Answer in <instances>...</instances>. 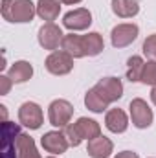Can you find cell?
Wrapping results in <instances>:
<instances>
[{
	"label": "cell",
	"mask_w": 156,
	"mask_h": 158,
	"mask_svg": "<svg viewBox=\"0 0 156 158\" xmlns=\"http://www.w3.org/2000/svg\"><path fill=\"white\" fill-rule=\"evenodd\" d=\"M40 145L44 147L46 153H51V155H63L68 151L70 147V142L68 138L64 136L63 131H48L40 136Z\"/></svg>",
	"instance_id": "30bf717a"
},
{
	"label": "cell",
	"mask_w": 156,
	"mask_h": 158,
	"mask_svg": "<svg viewBox=\"0 0 156 158\" xmlns=\"http://www.w3.org/2000/svg\"><path fill=\"white\" fill-rule=\"evenodd\" d=\"M17 151H18V158H42L37 151L35 140L30 134H20L18 142H17Z\"/></svg>",
	"instance_id": "ffe728a7"
},
{
	"label": "cell",
	"mask_w": 156,
	"mask_h": 158,
	"mask_svg": "<svg viewBox=\"0 0 156 158\" xmlns=\"http://www.w3.org/2000/svg\"><path fill=\"white\" fill-rule=\"evenodd\" d=\"M83 42H84V52L88 57H96L105 50V42L103 37L97 31H90L86 35H83Z\"/></svg>",
	"instance_id": "44dd1931"
},
{
	"label": "cell",
	"mask_w": 156,
	"mask_h": 158,
	"mask_svg": "<svg viewBox=\"0 0 156 158\" xmlns=\"http://www.w3.org/2000/svg\"><path fill=\"white\" fill-rule=\"evenodd\" d=\"M140 35V28L132 22H121L112 28L110 31V40L114 48H127L130 46Z\"/></svg>",
	"instance_id": "52a82bcc"
},
{
	"label": "cell",
	"mask_w": 156,
	"mask_h": 158,
	"mask_svg": "<svg viewBox=\"0 0 156 158\" xmlns=\"http://www.w3.org/2000/svg\"><path fill=\"white\" fill-rule=\"evenodd\" d=\"M96 90L105 98V101L114 103L123 98V83L119 77H103L96 83Z\"/></svg>",
	"instance_id": "8fae6325"
},
{
	"label": "cell",
	"mask_w": 156,
	"mask_h": 158,
	"mask_svg": "<svg viewBox=\"0 0 156 158\" xmlns=\"http://www.w3.org/2000/svg\"><path fill=\"white\" fill-rule=\"evenodd\" d=\"M0 13L2 19L11 24H26L37 15V4L31 0H2Z\"/></svg>",
	"instance_id": "6da1fadb"
},
{
	"label": "cell",
	"mask_w": 156,
	"mask_h": 158,
	"mask_svg": "<svg viewBox=\"0 0 156 158\" xmlns=\"http://www.w3.org/2000/svg\"><path fill=\"white\" fill-rule=\"evenodd\" d=\"M109 101H105V98L96 90V86H92L86 94H84V107L96 114H103L107 109H109Z\"/></svg>",
	"instance_id": "d6986e66"
},
{
	"label": "cell",
	"mask_w": 156,
	"mask_h": 158,
	"mask_svg": "<svg viewBox=\"0 0 156 158\" xmlns=\"http://www.w3.org/2000/svg\"><path fill=\"white\" fill-rule=\"evenodd\" d=\"M143 64H145V61H143L140 55L129 57V61H127V79H129L130 83H138V81H140Z\"/></svg>",
	"instance_id": "7402d4cb"
},
{
	"label": "cell",
	"mask_w": 156,
	"mask_h": 158,
	"mask_svg": "<svg viewBox=\"0 0 156 158\" xmlns=\"http://www.w3.org/2000/svg\"><path fill=\"white\" fill-rule=\"evenodd\" d=\"M61 50H64L66 53H70L74 59H81L86 55L84 52V42H83V35H76V33H68L63 37L61 42Z\"/></svg>",
	"instance_id": "2e32d148"
},
{
	"label": "cell",
	"mask_w": 156,
	"mask_h": 158,
	"mask_svg": "<svg viewBox=\"0 0 156 158\" xmlns=\"http://www.w3.org/2000/svg\"><path fill=\"white\" fill-rule=\"evenodd\" d=\"M90 24H92V13L86 7L72 9V11L64 13V17H63V26L66 30H70L72 33L74 31H84V30H88Z\"/></svg>",
	"instance_id": "ba28073f"
},
{
	"label": "cell",
	"mask_w": 156,
	"mask_h": 158,
	"mask_svg": "<svg viewBox=\"0 0 156 158\" xmlns=\"http://www.w3.org/2000/svg\"><path fill=\"white\" fill-rule=\"evenodd\" d=\"M44 66L51 76H66L74 70V57L64 50H55L46 57Z\"/></svg>",
	"instance_id": "3957f363"
},
{
	"label": "cell",
	"mask_w": 156,
	"mask_h": 158,
	"mask_svg": "<svg viewBox=\"0 0 156 158\" xmlns=\"http://www.w3.org/2000/svg\"><path fill=\"white\" fill-rule=\"evenodd\" d=\"M63 37H64V33H63V30H61L55 22H46V24H42L40 30H39V35H37L39 44L44 50H50V52H55V50L61 46Z\"/></svg>",
	"instance_id": "9c48e42d"
},
{
	"label": "cell",
	"mask_w": 156,
	"mask_h": 158,
	"mask_svg": "<svg viewBox=\"0 0 156 158\" xmlns=\"http://www.w3.org/2000/svg\"><path fill=\"white\" fill-rule=\"evenodd\" d=\"M74 116V105L68 99H53L48 107V119L50 125L57 129H64Z\"/></svg>",
	"instance_id": "7a4b0ae2"
},
{
	"label": "cell",
	"mask_w": 156,
	"mask_h": 158,
	"mask_svg": "<svg viewBox=\"0 0 156 158\" xmlns=\"http://www.w3.org/2000/svg\"><path fill=\"white\" fill-rule=\"evenodd\" d=\"M105 127L114 134H121L129 129V116L121 109H110L105 114Z\"/></svg>",
	"instance_id": "4fadbf2b"
},
{
	"label": "cell",
	"mask_w": 156,
	"mask_h": 158,
	"mask_svg": "<svg viewBox=\"0 0 156 158\" xmlns=\"http://www.w3.org/2000/svg\"><path fill=\"white\" fill-rule=\"evenodd\" d=\"M142 50H143V55L149 57V61H156V33L149 35L147 39L143 40Z\"/></svg>",
	"instance_id": "cb8c5ba5"
},
{
	"label": "cell",
	"mask_w": 156,
	"mask_h": 158,
	"mask_svg": "<svg viewBox=\"0 0 156 158\" xmlns=\"http://www.w3.org/2000/svg\"><path fill=\"white\" fill-rule=\"evenodd\" d=\"M20 127L11 121L2 123V158H18L17 142L20 136Z\"/></svg>",
	"instance_id": "8992f818"
},
{
	"label": "cell",
	"mask_w": 156,
	"mask_h": 158,
	"mask_svg": "<svg viewBox=\"0 0 156 158\" xmlns=\"http://www.w3.org/2000/svg\"><path fill=\"white\" fill-rule=\"evenodd\" d=\"M112 11L119 19H132L140 13L138 0H112Z\"/></svg>",
	"instance_id": "ac0fdd59"
},
{
	"label": "cell",
	"mask_w": 156,
	"mask_h": 158,
	"mask_svg": "<svg viewBox=\"0 0 156 158\" xmlns=\"http://www.w3.org/2000/svg\"><path fill=\"white\" fill-rule=\"evenodd\" d=\"M48 158H57V156H55V155H51V156H48Z\"/></svg>",
	"instance_id": "4dcf8cb0"
},
{
	"label": "cell",
	"mask_w": 156,
	"mask_h": 158,
	"mask_svg": "<svg viewBox=\"0 0 156 158\" xmlns=\"http://www.w3.org/2000/svg\"><path fill=\"white\" fill-rule=\"evenodd\" d=\"M112 151H114L112 140L103 136V134L94 138V140H90L88 145H86V153H88L90 158H109L112 155Z\"/></svg>",
	"instance_id": "7c38bea8"
},
{
	"label": "cell",
	"mask_w": 156,
	"mask_h": 158,
	"mask_svg": "<svg viewBox=\"0 0 156 158\" xmlns=\"http://www.w3.org/2000/svg\"><path fill=\"white\" fill-rule=\"evenodd\" d=\"M63 132H64V136L68 138V142H70V145L72 147H79L81 145V136H79V132H77V129H76V125L74 123H68L64 129H63Z\"/></svg>",
	"instance_id": "d4e9b609"
},
{
	"label": "cell",
	"mask_w": 156,
	"mask_h": 158,
	"mask_svg": "<svg viewBox=\"0 0 156 158\" xmlns=\"http://www.w3.org/2000/svg\"><path fill=\"white\" fill-rule=\"evenodd\" d=\"M79 2H83V0H61V4H66V6H76Z\"/></svg>",
	"instance_id": "83f0119b"
},
{
	"label": "cell",
	"mask_w": 156,
	"mask_h": 158,
	"mask_svg": "<svg viewBox=\"0 0 156 158\" xmlns=\"http://www.w3.org/2000/svg\"><path fill=\"white\" fill-rule=\"evenodd\" d=\"M18 121L20 125H24L30 131H37L42 127L44 123V114L40 105H37L35 101H26L18 107Z\"/></svg>",
	"instance_id": "5b68a950"
},
{
	"label": "cell",
	"mask_w": 156,
	"mask_h": 158,
	"mask_svg": "<svg viewBox=\"0 0 156 158\" xmlns=\"http://www.w3.org/2000/svg\"><path fill=\"white\" fill-rule=\"evenodd\" d=\"M61 13V0H39L37 2V15L46 22L57 20Z\"/></svg>",
	"instance_id": "e0dca14e"
},
{
	"label": "cell",
	"mask_w": 156,
	"mask_h": 158,
	"mask_svg": "<svg viewBox=\"0 0 156 158\" xmlns=\"http://www.w3.org/2000/svg\"><path fill=\"white\" fill-rule=\"evenodd\" d=\"M129 112H130V119H132V125L136 129H149L154 121V114H153V109L147 105L145 99L142 98H134L129 105Z\"/></svg>",
	"instance_id": "277c9868"
},
{
	"label": "cell",
	"mask_w": 156,
	"mask_h": 158,
	"mask_svg": "<svg viewBox=\"0 0 156 158\" xmlns=\"http://www.w3.org/2000/svg\"><path fill=\"white\" fill-rule=\"evenodd\" d=\"M114 158H140V156H138V153H134V151H121V153H117Z\"/></svg>",
	"instance_id": "4316f807"
},
{
	"label": "cell",
	"mask_w": 156,
	"mask_h": 158,
	"mask_svg": "<svg viewBox=\"0 0 156 158\" xmlns=\"http://www.w3.org/2000/svg\"><path fill=\"white\" fill-rule=\"evenodd\" d=\"M31 76H33V66L28 61H15L9 66V70H7V77L11 79L15 85H20V83L30 81Z\"/></svg>",
	"instance_id": "5bb4252c"
},
{
	"label": "cell",
	"mask_w": 156,
	"mask_h": 158,
	"mask_svg": "<svg viewBox=\"0 0 156 158\" xmlns=\"http://www.w3.org/2000/svg\"><path fill=\"white\" fill-rule=\"evenodd\" d=\"M140 83H143V85H151V86H156V61H147V63L143 64Z\"/></svg>",
	"instance_id": "603a6c76"
},
{
	"label": "cell",
	"mask_w": 156,
	"mask_h": 158,
	"mask_svg": "<svg viewBox=\"0 0 156 158\" xmlns=\"http://www.w3.org/2000/svg\"><path fill=\"white\" fill-rule=\"evenodd\" d=\"M74 125H76V129H77L81 140L90 142V140L101 136V125H99L96 119H92V118H84V116H83V118H79Z\"/></svg>",
	"instance_id": "9a60e30c"
},
{
	"label": "cell",
	"mask_w": 156,
	"mask_h": 158,
	"mask_svg": "<svg viewBox=\"0 0 156 158\" xmlns=\"http://www.w3.org/2000/svg\"><path fill=\"white\" fill-rule=\"evenodd\" d=\"M0 110H2V118H4V121H7V110H6V105H0Z\"/></svg>",
	"instance_id": "f1b7e54d"
},
{
	"label": "cell",
	"mask_w": 156,
	"mask_h": 158,
	"mask_svg": "<svg viewBox=\"0 0 156 158\" xmlns=\"http://www.w3.org/2000/svg\"><path fill=\"white\" fill-rule=\"evenodd\" d=\"M11 85H13V81L7 77V76H0V94H2V96L9 94V90H11Z\"/></svg>",
	"instance_id": "484cf974"
},
{
	"label": "cell",
	"mask_w": 156,
	"mask_h": 158,
	"mask_svg": "<svg viewBox=\"0 0 156 158\" xmlns=\"http://www.w3.org/2000/svg\"><path fill=\"white\" fill-rule=\"evenodd\" d=\"M151 101L156 105V86H153V90H151Z\"/></svg>",
	"instance_id": "f546056e"
}]
</instances>
